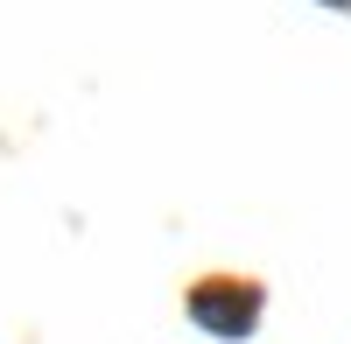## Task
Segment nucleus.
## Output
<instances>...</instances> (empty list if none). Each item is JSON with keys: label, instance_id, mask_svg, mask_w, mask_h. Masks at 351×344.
Returning a JSON list of instances; mask_svg holds the SVG:
<instances>
[{"label": "nucleus", "instance_id": "f257e3e1", "mask_svg": "<svg viewBox=\"0 0 351 344\" xmlns=\"http://www.w3.org/2000/svg\"><path fill=\"white\" fill-rule=\"evenodd\" d=\"M190 317L204 330H218V337H246L253 317H260V295L239 288V281H204V288L190 295Z\"/></svg>", "mask_w": 351, "mask_h": 344}, {"label": "nucleus", "instance_id": "f03ea898", "mask_svg": "<svg viewBox=\"0 0 351 344\" xmlns=\"http://www.w3.org/2000/svg\"><path fill=\"white\" fill-rule=\"evenodd\" d=\"M330 8H351V0H330Z\"/></svg>", "mask_w": 351, "mask_h": 344}]
</instances>
